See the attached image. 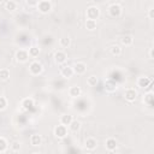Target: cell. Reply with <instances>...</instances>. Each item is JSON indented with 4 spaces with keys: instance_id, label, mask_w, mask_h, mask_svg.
Listing matches in <instances>:
<instances>
[{
    "instance_id": "obj_34",
    "label": "cell",
    "mask_w": 154,
    "mask_h": 154,
    "mask_svg": "<svg viewBox=\"0 0 154 154\" xmlns=\"http://www.w3.org/2000/svg\"><path fill=\"white\" fill-rule=\"evenodd\" d=\"M148 54H149V59H150V60H153V59H154V48H150Z\"/></svg>"
},
{
    "instance_id": "obj_22",
    "label": "cell",
    "mask_w": 154,
    "mask_h": 154,
    "mask_svg": "<svg viewBox=\"0 0 154 154\" xmlns=\"http://www.w3.org/2000/svg\"><path fill=\"white\" fill-rule=\"evenodd\" d=\"M40 52H41V49H40V47H37V46H30L29 49H28L29 57H31V58H36V57H38Z\"/></svg>"
},
{
    "instance_id": "obj_18",
    "label": "cell",
    "mask_w": 154,
    "mask_h": 154,
    "mask_svg": "<svg viewBox=\"0 0 154 154\" xmlns=\"http://www.w3.org/2000/svg\"><path fill=\"white\" fill-rule=\"evenodd\" d=\"M120 43H122V46L130 47L134 43V37L131 35H124V36L120 37Z\"/></svg>"
},
{
    "instance_id": "obj_1",
    "label": "cell",
    "mask_w": 154,
    "mask_h": 154,
    "mask_svg": "<svg viewBox=\"0 0 154 154\" xmlns=\"http://www.w3.org/2000/svg\"><path fill=\"white\" fill-rule=\"evenodd\" d=\"M36 7H37V10H38L40 13L47 14V13H49L52 11L53 5H52V2L49 0H38V4H37Z\"/></svg>"
},
{
    "instance_id": "obj_20",
    "label": "cell",
    "mask_w": 154,
    "mask_h": 154,
    "mask_svg": "<svg viewBox=\"0 0 154 154\" xmlns=\"http://www.w3.org/2000/svg\"><path fill=\"white\" fill-rule=\"evenodd\" d=\"M153 97H154V94L152 91H148L144 94L143 96V102L148 106V107H152L153 106Z\"/></svg>"
},
{
    "instance_id": "obj_5",
    "label": "cell",
    "mask_w": 154,
    "mask_h": 154,
    "mask_svg": "<svg viewBox=\"0 0 154 154\" xmlns=\"http://www.w3.org/2000/svg\"><path fill=\"white\" fill-rule=\"evenodd\" d=\"M14 58H16V61L17 63H20V64H24L29 60V53H28V49H24V48H19L16 54H14Z\"/></svg>"
},
{
    "instance_id": "obj_32",
    "label": "cell",
    "mask_w": 154,
    "mask_h": 154,
    "mask_svg": "<svg viewBox=\"0 0 154 154\" xmlns=\"http://www.w3.org/2000/svg\"><path fill=\"white\" fill-rule=\"evenodd\" d=\"M25 2L29 7H36L38 4V0H25Z\"/></svg>"
},
{
    "instance_id": "obj_7",
    "label": "cell",
    "mask_w": 154,
    "mask_h": 154,
    "mask_svg": "<svg viewBox=\"0 0 154 154\" xmlns=\"http://www.w3.org/2000/svg\"><path fill=\"white\" fill-rule=\"evenodd\" d=\"M53 59H54V63L57 65H63L67 60V54L64 51H57L53 55Z\"/></svg>"
},
{
    "instance_id": "obj_12",
    "label": "cell",
    "mask_w": 154,
    "mask_h": 154,
    "mask_svg": "<svg viewBox=\"0 0 154 154\" xmlns=\"http://www.w3.org/2000/svg\"><path fill=\"white\" fill-rule=\"evenodd\" d=\"M117 89H118V83L114 82L113 79H107L105 82V90L107 93H114L117 91Z\"/></svg>"
},
{
    "instance_id": "obj_17",
    "label": "cell",
    "mask_w": 154,
    "mask_h": 154,
    "mask_svg": "<svg viewBox=\"0 0 154 154\" xmlns=\"http://www.w3.org/2000/svg\"><path fill=\"white\" fill-rule=\"evenodd\" d=\"M30 144L34 147H38L42 144V137L38 134H34L30 136Z\"/></svg>"
},
{
    "instance_id": "obj_10",
    "label": "cell",
    "mask_w": 154,
    "mask_h": 154,
    "mask_svg": "<svg viewBox=\"0 0 154 154\" xmlns=\"http://www.w3.org/2000/svg\"><path fill=\"white\" fill-rule=\"evenodd\" d=\"M137 87L144 89L147 87H150L152 85V78L150 77H147V76H141L137 78Z\"/></svg>"
},
{
    "instance_id": "obj_31",
    "label": "cell",
    "mask_w": 154,
    "mask_h": 154,
    "mask_svg": "<svg viewBox=\"0 0 154 154\" xmlns=\"http://www.w3.org/2000/svg\"><path fill=\"white\" fill-rule=\"evenodd\" d=\"M11 150H12V152H19V150H20V143H19L18 141L12 142V144H11Z\"/></svg>"
},
{
    "instance_id": "obj_11",
    "label": "cell",
    "mask_w": 154,
    "mask_h": 154,
    "mask_svg": "<svg viewBox=\"0 0 154 154\" xmlns=\"http://www.w3.org/2000/svg\"><path fill=\"white\" fill-rule=\"evenodd\" d=\"M105 147L108 152H114L118 147V141L114 138V137H108L106 141H105Z\"/></svg>"
},
{
    "instance_id": "obj_23",
    "label": "cell",
    "mask_w": 154,
    "mask_h": 154,
    "mask_svg": "<svg viewBox=\"0 0 154 154\" xmlns=\"http://www.w3.org/2000/svg\"><path fill=\"white\" fill-rule=\"evenodd\" d=\"M73 120V117L71 116V114H63L61 117H60V124H63V125H65V126H69V124L71 123Z\"/></svg>"
},
{
    "instance_id": "obj_6",
    "label": "cell",
    "mask_w": 154,
    "mask_h": 154,
    "mask_svg": "<svg viewBox=\"0 0 154 154\" xmlns=\"http://www.w3.org/2000/svg\"><path fill=\"white\" fill-rule=\"evenodd\" d=\"M53 134L59 140H63L67 136V126L63 125V124H59V125H55L54 130H53Z\"/></svg>"
},
{
    "instance_id": "obj_28",
    "label": "cell",
    "mask_w": 154,
    "mask_h": 154,
    "mask_svg": "<svg viewBox=\"0 0 154 154\" xmlns=\"http://www.w3.org/2000/svg\"><path fill=\"white\" fill-rule=\"evenodd\" d=\"M10 78V70L8 69H1L0 70V81H8Z\"/></svg>"
},
{
    "instance_id": "obj_8",
    "label": "cell",
    "mask_w": 154,
    "mask_h": 154,
    "mask_svg": "<svg viewBox=\"0 0 154 154\" xmlns=\"http://www.w3.org/2000/svg\"><path fill=\"white\" fill-rule=\"evenodd\" d=\"M72 69H73V73L75 75H84L85 71H87V65L82 61H76L73 65H72Z\"/></svg>"
},
{
    "instance_id": "obj_33",
    "label": "cell",
    "mask_w": 154,
    "mask_h": 154,
    "mask_svg": "<svg viewBox=\"0 0 154 154\" xmlns=\"http://www.w3.org/2000/svg\"><path fill=\"white\" fill-rule=\"evenodd\" d=\"M148 17H149V19H153L154 18V8L153 7H149V10H148Z\"/></svg>"
},
{
    "instance_id": "obj_3",
    "label": "cell",
    "mask_w": 154,
    "mask_h": 154,
    "mask_svg": "<svg viewBox=\"0 0 154 154\" xmlns=\"http://www.w3.org/2000/svg\"><path fill=\"white\" fill-rule=\"evenodd\" d=\"M107 11H108V14H109L111 17L118 18V17H120L122 13H123V7H122L119 4L114 2V4H111V5L108 6Z\"/></svg>"
},
{
    "instance_id": "obj_35",
    "label": "cell",
    "mask_w": 154,
    "mask_h": 154,
    "mask_svg": "<svg viewBox=\"0 0 154 154\" xmlns=\"http://www.w3.org/2000/svg\"><path fill=\"white\" fill-rule=\"evenodd\" d=\"M1 1H2V0H0V2H1Z\"/></svg>"
},
{
    "instance_id": "obj_14",
    "label": "cell",
    "mask_w": 154,
    "mask_h": 154,
    "mask_svg": "<svg viewBox=\"0 0 154 154\" xmlns=\"http://www.w3.org/2000/svg\"><path fill=\"white\" fill-rule=\"evenodd\" d=\"M84 147H85L87 150H94V149H96V147H97V141H96V138H94V137H88V138L84 141Z\"/></svg>"
},
{
    "instance_id": "obj_21",
    "label": "cell",
    "mask_w": 154,
    "mask_h": 154,
    "mask_svg": "<svg viewBox=\"0 0 154 154\" xmlns=\"http://www.w3.org/2000/svg\"><path fill=\"white\" fill-rule=\"evenodd\" d=\"M5 10H7L8 12H13L17 10V2L14 0H7L5 2Z\"/></svg>"
},
{
    "instance_id": "obj_2",
    "label": "cell",
    "mask_w": 154,
    "mask_h": 154,
    "mask_svg": "<svg viewBox=\"0 0 154 154\" xmlns=\"http://www.w3.org/2000/svg\"><path fill=\"white\" fill-rule=\"evenodd\" d=\"M29 72L32 76H38L43 72V65L38 60H34L29 64Z\"/></svg>"
},
{
    "instance_id": "obj_19",
    "label": "cell",
    "mask_w": 154,
    "mask_h": 154,
    "mask_svg": "<svg viewBox=\"0 0 154 154\" xmlns=\"http://www.w3.org/2000/svg\"><path fill=\"white\" fill-rule=\"evenodd\" d=\"M81 122L79 120H77V119H73L70 124H69V130L71 131V132H77V131H79V129H81Z\"/></svg>"
},
{
    "instance_id": "obj_9",
    "label": "cell",
    "mask_w": 154,
    "mask_h": 154,
    "mask_svg": "<svg viewBox=\"0 0 154 154\" xmlns=\"http://www.w3.org/2000/svg\"><path fill=\"white\" fill-rule=\"evenodd\" d=\"M137 97V91L136 89L134 88H128L125 91H124V99L128 101V102H134Z\"/></svg>"
},
{
    "instance_id": "obj_26",
    "label": "cell",
    "mask_w": 154,
    "mask_h": 154,
    "mask_svg": "<svg viewBox=\"0 0 154 154\" xmlns=\"http://www.w3.org/2000/svg\"><path fill=\"white\" fill-rule=\"evenodd\" d=\"M109 51H111V54L114 55V57H119L122 54V52H123V49H122V47L119 45H113L109 48Z\"/></svg>"
},
{
    "instance_id": "obj_29",
    "label": "cell",
    "mask_w": 154,
    "mask_h": 154,
    "mask_svg": "<svg viewBox=\"0 0 154 154\" xmlns=\"http://www.w3.org/2000/svg\"><path fill=\"white\" fill-rule=\"evenodd\" d=\"M7 148H8V142H7V140H6L5 137H1V136H0V153L6 152Z\"/></svg>"
},
{
    "instance_id": "obj_30",
    "label": "cell",
    "mask_w": 154,
    "mask_h": 154,
    "mask_svg": "<svg viewBox=\"0 0 154 154\" xmlns=\"http://www.w3.org/2000/svg\"><path fill=\"white\" fill-rule=\"evenodd\" d=\"M8 106V101L5 96H1L0 95V111H5Z\"/></svg>"
},
{
    "instance_id": "obj_16",
    "label": "cell",
    "mask_w": 154,
    "mask_h": 154,
    "mask_svg": "<svg viewBox=\"0 0 154 154\" xmlns=\"http://www.w3.org/2000/svg\"><path fill=\"white\" fill-rule=\"evenodd\" d=\"M81 94H82L81 87H78V85H72V87H70V89H69V95H70L71 97H73V99L79 97Z\"/></svg>"
},
{
    "instance_id": "obj_27",
    "label": "cell",
    "mask_w": 154,
    "mask_h": 154,
    "mask_svg": "<svg viewBox=\"0 0 154 154\" xmlns=\"http://www.w3.org/2000/svg\"><path fill=\"white\" fill-rule=\"evenodd\" d=\"M99 83V78L95 76V75H91L87 78V84L89 87H96V84Z\"/></svg>"
},
{
    "instance_id": "obj_13",
    "label": "cell",
    "mask_w": 154,
    "mask_h": 154,
    "mask_svg": "<svg viewBox=\"0 0 154 154\" xmlns=\"http://www.w3.org/2000/svg\"><path fill=\"white\" fill-rule=\"evenodd\" d=\"M60 75H61V77H64V78H71V77L75 75L72 66H69V65L63 66V67L60 69Z\"/></svg>"
},
{
    "instance_id": "obj_24",
    "label": "cell",
    "mask_w": 154,
    "mask_h": 154,
    "mask_svg": "<svg viewBox=\"0 0 154 154\" xmlns=\"http://www.w3.org/2000/svg\"><path fill=\"white\" fill-rule=\"evenodd\" d=\"M84 25H85V29H87V30L93 31V30H95V29H96L97 23H96V20H94V19H85Z\"/></svg>"
},
{
    "instance_id": "obj_4",
    "label": "cell",
    "mask_w": 154,
    "mask_h": 154,
    "mask_svg": "<svg viewBox=\"0 0 154 154\" xmlns=\"http://www.w3.org/2000/svg\"><path fill=\"white\" fill-rule=\"evenodd\" d=\"M101 12H100V8L97 6H89L85 11V17L87 19H94V20H97L99 17H100Z\"/></svg>"
},
{
    "instance_id": "obj_25",
    "label": "cell",
    "mask_w": 154,
    "mask_h": 154,
    "mask_svg": "<svg viewBox=\"0 0 154 154\" xmlns=\"http://www.w3.org/2000/svg\"><path fill=\"white\" fill-rule=\"evenodd\" d=\"M59 45L63 48H67L71 45V38L69 36H63V37L59 38Z\"/></svg>"
},
{
    "instance_id": "obj_15",
    "label": "cell",
    "mask_w": 154,
    "mask_h": 154,
    "mask_svg": "<svg viewBox=\"0 0 154 154\" xmlns=\"http://www.w3.org/2000/svg\"><path fill=\"white\" fill-rule=\"evenodd\" d=\"M34 103H35V101H34L32 97H24V99L20 101V106H22V108H24V109H30V108H32V107H34Z\"/></svg>"
}]
</instances>
